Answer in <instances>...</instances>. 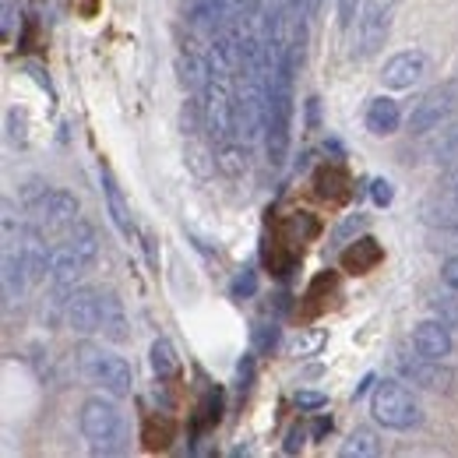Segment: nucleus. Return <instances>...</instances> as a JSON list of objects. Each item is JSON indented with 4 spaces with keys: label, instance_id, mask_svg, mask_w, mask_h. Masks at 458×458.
Instances as JSON below:
<instances>
[{
    "label": "nucleus",
    "instance_id": "12",
    "mask_svg": "<svg viewBox=\"0 0 458 458\" xmlns=\"http://www.w3.org/2000/svg\"><path fill=\"white\" fill-rule=\"evenodd\" d=\"M399 370H402V377H409L412 385L434 388V392H441V388H448V385L455 381V374L445 367V360H423V356L405 360V356H399Z\"/></svg>",
    "mask_w": 458,
    "mask_h": 458
},
{
    "label": "nucleus",
    "instance_id": "14",
    "mask_svg": "<svg viewBox=\"0 0 458 458\" xmlns=\"http://www.w3.org/2000/svg\"><path fill=\"white\" fill-rule=\"evenodd\" d=\"M381 261H385V250H381V243L370 240V236H356L343 250V268L349 276H367V272H374Z\"/></svg>",
    "mask_w": 458,
    "mask_h": 458
},
{
    "label": "nucleus",
    "instance_id": "8",
    "mask_svg": "<svg viewBox=\"0 0 458 458\" xmlns=\"http://www.w3.org/2000/svg\"><path fill=\"white\" fill-rule=\"evenodd\" d=\"M36 223H43L47 229H67L78 223V216H81V201H78V194H71V191H64V187H50L47 194H43V201L36 205Z\"/></svg>",
    "mask_w": 458,
    "mask_h": 458
},
{
    "label": "nucleus",
    "instance_id": "28",
    "mask_svg": "<svg viewBox=\"0 0 458 458\" xmlns=\"http://www.w3.org/2000/svg\"><path fill=\"white\" fill-rule=\"evenodd\" d=\"M370 198H374V205L388 208V205L395 201V187H392V180H374V183H370Z\"/></svg>",
    "mask_w": 458,
    "mask_h": 458
},
{
    "label": "nucleus",
    "instance_id": "15",
    "mask_svg": "<svg viewBox=\"0 0 458 458\" xmlns=\"http://www.w3.org/2000/svg\"><path fill=\"white\" fill-rule=\"evenodd\" d=\"M363 123H367V131H370V134H377V138L395 134V131L402 127L399 103H395V99H388V96L370 99V103H367V116H363Z\"/></svg>",
    "mask_w": 458,
    "mask_h": 458
},
{
    "label": "nucleus",
    "instance_id": "29",
    "mask_svg": "<svg viewBox=\"0 0 458 458\" xmlns=\"http://www.w3.org/2000/svg\"><path fill=\"white\" fill-rule=\"evenodd\" d=\"M250 381H254V352H243V360L236 363V388L247 392Z\"/></svg>",
    "mask_w": 458,
    "mask_h": 458
},
{
    "label": "nucleus",
    "instance_id": "31",
    "mask_svg": "<svg viewBox=\"0 0 458 458\" xmlns=\"http://www.w3.org/2000/svg\"><path fill=\"white\" fill-rule=\"evenodd\" d=\"M328 405V395L321 392H296V409L300 412H314V409H325Z\"/></svg>",
    "mask_w": 458,
    "mask_h": 458
},
{
    "label": "nucleus",
    "instance_id": "7",
    "mask_svg": "<svg viewBox=\"0 0 458 458\" xmlns=\"http://www.w3.org/2000/svg\"><path fill=\"white\" fill-rule=\"evenodd\" d=\"M64 325L74 335H96L103 332V289L78 286L67 293L64 303Z\"/></svg>",
    "mask_w": 458,
    "mask_h": 458
},
{
    "label": "nucleus",
    "instance_id": "11",
    "mask_svg": "<svg viewBox=\"0 0 458 458\" xmlns=\"http://www.w3.org/2000/svg\"><path fill=\"white\" fill-rule=\"evenodd\" d=\"M412 349L423 360H448L452 349H455L448 321H423V325H416L412 328Z\"/></svg>",
    "mask_w": 458,
    "mask_h": 458
},
{
    "label": "nucleus",
    "instance_id": "39",
    "mask_svg": "<svg viewBox=\"0 0 458 458\" xmlns=\"http://www.w3.org/2000/svg\"><path fill=\"white\" fill-rule=\"evenodd\" d=\"M370 385H374V374H367V377L356 385V392H352V395H356V399H360V395H367V388H370Z\"/></svg>",
    "mask_w": 458,
    "mask_h": 458
},
{
    "label": "nucleus",
    "instance_id": "25",
    "mask_svg": "<svg viewBox=\"0 0 458 458\" xmlns=\"http://www.w3.org/2000/svg\"><path fill=\"white\" fill-rule=\"evenodd\" d=\"M254 293H258V272L254 268H240L236 279L229 283V296L233 300H250Z\"/></svg>",
    "mask_w": 458,
    "mask_h": 458
},
{
    "label": "nucleus",
    "instance_id": "27",
    "mask_svg": "<svg viewBox=\"0 0 458 458\" xmlns=\"http://www.w3.org/2000/svg\"><path fill=\"white\" fill-rule=\"evenodd\" d=\"M289 229H293V233H300V240H310V236H318V219H314V216H310V212H296V216H293V223H289Z\"/></svg>",
    "mask_w": 458,
    "mask_h": 458
},
{
    "label": "nucleus",
    "instance_id": "40",
    "mask_svg": "<svg viewBox=\"0 0 458 458\" xmlns=\"http://www.w3.org/2000/svg\"><path fill=\"white\" fill-rule=\"evenodd\" d=\"M455 201H458V187H455Z\"/></svg>",
    "mask_w": 458,
    "mask_h": 458
},
{
    "label": "nucleus",
    "instance_id": "30",
    "mask_svg": "<svg viewBox=\"0 0 458 458\" xmlns=\"http://www.w3.org/2000/svg\"><path fill=\"white\" fill-rule=\"evenodd\" d=\"M335 4H339V25L349 29V25L360 18V11H363L367 0H335Z\"/></svg>",
    "mask_w": 458,
    "mask_h": 458
},
{
    "label": "nucleus",
    "instance_id": "36",
    "mask_svg": "<svg viewBox=\"0 0 458 458\" xmlns=\"http://www.w3.org/2000/svg\"><path fill=\"white\" fill-rule=\"evenodd\" d=\"M254 339H258V349H272L276 345V325H258V332H254Z\"/></svg>",
    "mask_w": 458,
    "mask_h": 458
},
{
    "label": "nucleus",
    "instance_id": "13",
    "mask_svg": "<svg viewBox=\"0 0 458 458\" xmlns=\"http://www.w3.org/2000/svg\"><path fill=\"white\" fill-rule=\"evenodd\" d=\"M85 272H89V261H85L67 240H60L57 247H54V261H50V279H54V286L71 289Z\"/></svg>",
    "mask_w": 458,
    "mask_h": 458
},
{
    "label": "nucleus",
    "instance_id": "37",
    "mask_svg": "<svg viewBox=\"0 0 458 458\" xmlns=\"http://www.w3.org/2000/svg\"><path fill=\"white\" fill-rule=\"evenodd\" d=\"M328 434H332V416H318L314 420V430H310V441H321Z\"/></svg>",
    "mask_w": 458,
    "mask_h": 458
},
{
    "label": "nucleus",
    "instance_id": "33",
    "mask_svg": "<svg viewBox=\"0 0 458 458\" xmlns=\"http://www.w3.org/2000/svg\"><path fill=\"white\" fill-rule=\"evenodd\" d=\"M303 441H307V434H303V427H289V434H286V445H283V452H286V455H296V452L303 448Z\"/></svg>",
    "mask_w": 458,
    "mask_h": 458
},
{
    "label": "nucleus",
    "instance_id": "23",
    "mask_svg": "<svg viewBox=\"0 0 458 458\" xmlns=\"http://www.w3.org/2000/svg\"><path fill=\"white\" fill-rule=\"evenodd\" d=\"M216 170L226 173V176H240V173H247V145H243V141L219 145V152H216Z\"/></svg>",
    "mask_w": 458,
    "mask_h": 458
},
{
    "label": "nucleus",
    "instance_id": "24",
    "mask_svg": "<svg viewBox=\"0 0 458 458\" xmlns=\"http://www.w3.org/2000/svg\"><path fill=\"white\" fill-rule=\"evenodd\" d=\"M170 423L163 420L159 423V416L152 412V416H145V427H141V441H145V448L148 452H163V448H170Z\"/></svg>",
    "mask_w": 458,
    "mask_h": 458
},
{
    "label": "nucleus",
    "instance_id": "4",
    "mask_svg": "<svg viewBox=\"0 0 458 458\" xmlns=\"http://www.w3.org/2000/svg\"><path fill=\"white\" fill-rule=\"evenodd\" d=\"M392 18H395V0H367L360 18H356L352 57L367 60L374 54H381V47L388 43V32H392Z\"/></svg>",
    "mask_w": 458,
    "mask_h": 458
},
{
    "label": "nucleus",
    "instance_id": "17",
    "mask_svg": "<svg viewBox=\"0 0 458 458\" xmlns=\"http://www.w3.org/2000/svg\"><path fill=\"white\" fill-rule=\"evenodd\" d=\"M99 180H103V194H106V208H110L114 226L131 240V236H134V219H131V208H127V201H123V194H120V187H116L110 166H99Z\"/></svg>",
    "mask_w": 458,
    "mask_h": 458
},
{
    "label": "nucleus",
    "instance_id": "2",
    "mask_svg": "<svg viewBox=\"0 0 458 458\" xmlns=\"http://www.w3.org/2000/svg\"><path fill=\"white\" fill-rule=\"evenodd\" d=\"M78 370H81L92 385H99L106 395L123 399V395L134 392V370H131V363H127L123 356L110 352V349H103V345H96V343L78 345Z\"/></svg>",
    "mask_w": 458,
    "mask_h": 458
},
{
    "label": "nucleus",
    "instance_id": "6",
    "mask_svg": "<svg viewBox=\"0 0 458 458\" xmlns=\"http://www.w3.org/2000/svg\"><path fill=\"white\" fill-rule=\"evenodd\" d=\"M201 103H205V134L212 138V145H229L236 138V103L229 96V85L223 81H212L205 92H201Z\"/></svg>",
    "mask_w": 458,
    "mask_h": 458
},
{
    "label": "nucleus",
    "instance_id": "34",
    "mask_svg": "<svg viewBox=\"0 0 458 458\" xmlns=\"http://www.w3.org/2000/svg\"><path fill=\"white\" fill-rule=\"evenodd\" d=\"M14 21H18V7H14V0H4V21H0V32H4V39L14 32Z\"/></svg>",
    "mask_w": 458,
    "mask_h": 458
},
{
    "label": "nucleus",
    "instance_id": "32",
    "mask_svg": "<svg viewBox=\"0 0 458 458\" xmlns=\"http://www.w3.org/2000/svg\"><path fill=\"white\" fill-rule=\"evenodd\" d=\"M367 226V216L363 212H356V216H349L343 226L335 229V243H345V236H352V233H360V229Z\"/></svg>",
    "mask_w": 458,
    "mask_h": 458
},
{
    "label": "nucleus",
    "instance_id": "26",
    "mask_svg": "<svg viewBox=\"0 0 458 458\" xmlns=\"http://www.w3.org/2000/svg\"><path fill=\"white\" fill-rule=\"evenodd\" d=\"M29 120H25V114L21 110H11L7 114V138H11V145H18V148H25L29 145Z\"/></svg>",
    "mask_w": 458,
    "mask_h": 458
},
{
    "label": "nucleus",
    "instance_id": "21",
    "mask_svg": "<svg viewBox=\"0 0 458 458\" xmlns=\"http://www.w3.org/2000/svg\"><path fill=\"white\" fill-rule=\"evenodd\" d=\"M148 363H152V370H156L159 381H166V377H176V374H180V356H176V349H173L170 339H156V343H152V349H148Z\"/></svg>",
    "mask_w": 458,
    "mask_h": 458
},
{
    "label": "nucleus",
    "instance_id": "41",
    "mask_svg": "<svg viewBox=\"0 0 458 458\" xmlns=\"http://www.w3.org/2000/svg\"><path fill=\"white\" fill-rule=\"evenodd\" d=\"M455 233H458V226H455Z\"/></svg>",
    "mask_w": 458,
    "mask_h": 458
},
{
    "label": "nucleus",
    "instance_id": "22",
    "mask_svg": "<svg viewBox=\"0 0 458 458\" xmlns=\"http://www.w3.org/2000/svg\"><path fill=\"white\" fill-rule=\"evenodd\" d=\"M339 455L343 458H374V455H381V441H377V434H374L370 427H356V430L345 437V445Z\"/></svg>",
    "mask_w": 458,
    "mask_h": 458
},
{
    "label": "nucleus",
    "instance_id": "1",
    "mask_svg": "<svg viewBox=\"0 0 458 458\" xmlns=\"http://www.w3.org/2000/svg\"><path fill=\"white\" fill-rule=\"evenodd\" d=\"M114 399L92 395V399L81 405V412H78L81 437L89 441V448L96 455H116V452H123V441H127L123 412H120V405Z\"/></svg>",
    "mask_w": 458,
    "mask_h": 458
},
{
    "label": "nucleus",
    "instance_id": "9",
    "mask_svg": "<svg viewBox=\"0 0 458 458\" xmlns=\"http://www.w3.org/2000/svg\"><path fill=\"white\" fill-rule=\"evenodd\" d=\"M423 74H427V54L423 50H402V54L385 60V67H381L385 89H395V92L412 89Z\"/></svg>",
    "mask_w": 458,
    "mask_h": 458
},
{
    "label": "nucleus",
    "instance_id": "20",
    "mask_svg": "<svg viewBox=\"0 0 458 458\" xmlns=\"http://www.w3.org/2000/svg\"><path fill=\"white\" fill-rule=\"evenodd\" d=\"M64 240L92 265L96 258H99V236H96V226L92 223H85V219H78L74 226H67V233H64Z\"/></svg>",
    "mask_w": 458,
    "mask_h": 458
},
{
    "label": "nucleus",
    "instance_id": "38",
    "mask_svg": "<svg viewBox=\"0 0 458 458\" xmlns=\"http://www.w3.org/2000/svg\"><path fill=\"white\" fill-rule=\"evenodd\" d=\"M318 116H321V103L318 99H307V127L318 131Z\"/></svg>",
    "mask_w": 458,
    "mask_h": 458
},
{
    "label": "nucleus",
    "instance_id": "16",
    "mask_svg": "<svg viewBox=\"0 0 458 458\" xmlns=\"http://www.w3.org/2000/svg\"><path fill=\"white\" fill-rule=\"evenodd\" d=\"M176 71H180V85L187 92H205L212 85V64H208V57H201L194 50H183L176 57Z\"/></svg>",
    "mask_w": 458,
    "mask_h": 458
},
{
    "label": "nucleus",
    "instance_id": "5",
    "mask_svg": "<svg viewBox=\"0 0 458 458\" xmlns=\"http://www.w3.org/2000/svg\"><path fill=\"white\" fill-rule=\"evenodd\" d=\"M455 110H458V78H452V81H441L437 89H430L416 103V110L409 114V131L412 134H430L441 123H448Z\"/></svg>",
    "mask_w": 458,
    "mask_h": 458
},
{
    "label": "nucleus",
    "instance_id": "18",
    "mask_svg": "<svg viewBox=\"0 0 458 458\" xmlns=\"http://www.w3.org/2000/svg\"><path fill=\"white\" fill-rule=\"evenodd\" d=\"M349 187H352V180H349V173L343 166H321V170L314 173V191L325 201H345Z\"/></svg>",
    "mask_w": 458,
    "mask_h": 458
},
{
    "label": "nucleus",
    "instance_id": "19",
    "mask_svg": "<svg viewBox=\"0 0 458 458\" xmlns=\"http://www.w3.org/2000/svg\"><path fill=\"white\" fill-rule=\"evenodd\" d=\"M103 339H110V343H127L131 339L127 314H123V303L116 300V293H103Z\"/></svg>",
    "mask_w": 458,
    "mask_h": 458
},
{
    "label": "nucleus",
    "instance_id": "35",
    "mask_svg": "<svg viewBox=\"0 0 458 458\" xmlns=\"http://www.w3.org/2000/svg\"><path fill=\"white\" fill-rule=\"evenodd\" d=\"M441 283H445L448 289H455V293H458V254H455V258H448V261H445V268H441Z\"/></svg>",
    "mask_w": 458,
    "mask_h": 458
},
{
    "label": "nucleus",
    "instance_id": "3",
    "mask_svg": "<svg viewBox=\"0 0 458 458\" xmlns=\"http://www.w3.org/2000/svg\"><path fill=\"white\" fill-rule=\"evenodd\" d=\"M370 412L385 430H416L423 423V405L402 381H381L370 395Z\"/></svg>",
    "mask_w": 458,
    "mask_h": 458
},
{
    "label": "nucleus",
    "instance_id": "10",
    "mask_svg": "<svg viewBox=\"0 0 458 458\" xmlns=\"http://www.w3.org/2000/svg\"><path fill=\"white\" fill-rule=\"evenodd\" d=\"M243 7V0H187V25L198 32H219Z\"/></svg>",
    "mask_w": 458,
    "mask_h": 458
}]
</instances>
